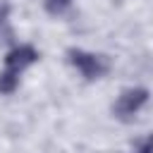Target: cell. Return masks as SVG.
I'll use <instances>...</instances> for the list:
<instances>
[{
	"instance_id": "277c9868",
	"label": "cell",
	"mask_w": 153,
	"mask_h": 153,
	"mask_svg": "<svg viewBox=\"0 0 153 153\" xmlns=\"http://www.w3.org/2000/svg\"><path fill=\"white\" fill-rule=\"evenodd\" d=\"M19 86V74L12 69L0 72V93H14Z\"/></svg>"
},
{
	"instance_id": "5b68a950",
	"label": "cell",
	"mask_w": 153,
	"mask_h": 153,
	"mask_svg": "<svg viewBox=\"0 0 153 153\" xmlns=\"http://www.w3.org/2000/svg\"><path fill=\"white\" fill-rule=\"evenodd\" d=\"M43 5H45V12L53 17H62L72 10V0H43Z\"/></svg>"
},
{
	"instance_id": "3957f363",
	"label": "cell",
	"mask_w": 153,
	"mask_h": 153,
	"mask_svg": "<svg viewBox=\"0 0 153 153\" xmlns=\"http://www.w3.org/2000/svg\"><path fill=\"white\" fill-rule=\"evenodd\" d=\"M36 60H38V50H36L33 45H29V43H22V45L12 48V50L5 55V67L19 74V72H24L26 67H31Z\"/></svg>"
},
{
	"instance_id": "6da1fadb",
	"label": "cell",
	"mask_w": 153,
	"mask_h": 153,
	"mask_svg": "<svg viewBox=\"0 0 153 153\" xmlns=\"http://www.w3.org/2000/svg\"><path fill=\"white\" fill-rule=\"evenodd\" d=\"M146 103H148V91L141 88V86H134V88H127V91L120 93L117 103L112 105V112H115L117 120L129 122V120L136 117V112H139Z\"/></svg>"
},
{
	"instance_id": "7a4b0ae2",
	"label": "cell",
	"mask_w": 153,
	"mask_h": 153,
	"mask_svg": "<svg viewBox=\"0 0 153 153\" xmlns=\"http://www.w3.org/2000/svg\"><path fill=\"white\" fill-rule=\"evenodd\" d=\"M67 55H69V65L76 67L79 74H81L84 79H88V81L100 79V76L105 74V69H108L105 57H100V55H96V53H86V50H76V48H72Z\"/></svg>"
},
{
	"instance_id": "8992f818",
	"label": "cell",
	"mask_w": 153,
	"mask_h": 153,
	"mask_svg": "<svg viewBox=\"0 0 153 153\" xmlns=\"http://www.w3.org/2000/svg\"><path fill=\"white\" fill-rule=\"evenodd\" d=\"M131 153H153V134L143 136L136 141V146L131 148Z\"/></svg>"
}]
</instances>
